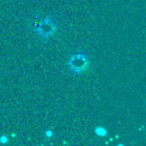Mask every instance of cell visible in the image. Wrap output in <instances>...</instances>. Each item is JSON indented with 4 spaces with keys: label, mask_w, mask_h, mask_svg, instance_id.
<instances>
[{
    "label": "cell",
    "mask_w": 146,
    "mask_h": 146,
    "mask_svg": "<svg viewBox=\"0 0 146 146\" xmlns=\"http://www.w3.org/2000/svg\"><path fill=\"white\" fill-rule=\"evenodd\" d=\"M86 58L83 55H76V56L72 57L70 60V66L75 72H79L84 69V67L86 66Z\"/></svg>",
    "instance_id": "6da1fadb"
},
{
    "label": "cell",
    "mask_w": 146,
    "mask_h": 146,
    "mask_svg": "<svg viewBox=\"0 0 146 146\" xmlns=\"http://www.w3.org/2000/svg\"><path fill=\"white\" fill-rule=\"evenodd\" d=\"M53 31H54V24L52 23V21L48 19L43 21L38 28V32L43 36H48L51 33H53Z\"/></svg>",
    "instance_id": "7a4b0ae2"
}]
</instances>
